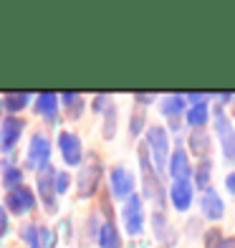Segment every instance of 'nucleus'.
<instances>
[{
	"instance_id": "1",
	"label": "nucleus",
	"mask_w": 235,
	"mask_h": 248,
	"mask_svg": "<svg viewBox=\"0 0 235 248\" xmlns=\"http://www.w3.org/2000/svg\"><path fill=\"white\" fill-rule=\"evenodd\" d=\"M139 165H142V183H144V195L149 200H154L157 205L164 202V190H162V183L157 177V170L154 165L149 162V152L147 147H139Z\"/></svg>"
},
{
	"instance_id": "2",
	"label": "nucleus",
	"mask_w": 235,
	"mask_h": 248,
	"mask_svg": "<svg viewBox=\"0 0 235 248\" xmlns=\"http://www.w3.org/2000/svg\"><path fill=\"white\" fill-rule=\"evenodd\" d=\"M147 152L152 155L154 160V170L162 172L164 165H167V152H170V137H167V132L162 127H149L147 132Z\"/></svg>"
},
{
	"instance_id": "3",
	"label": "nucleus",
	"mask_w": 235,
	"mask_h": 248,
	"mask_svg": "<svg viewBox=\"0 0 235 248\" xmlns=\"http://www.w3.org/2000/svg\"><path fill=\"white\" fill-rule=\"evenodd\" d=\"M99 185H102V165H99L96 155H88V165H84L78 172V195L91 198L96 195Z\"/></svg>"
},
{
	"instance_id": "4",
	"label": "nucleus",
	"mask_w": 235,
	"mask_h": 248,
	"mask_svg": "<svg viewBox=\"0 0 235 248\" xmlns=\"http://www.w3.org/2000/svg\"><path fill=\"white\" fill-rule=\"evenodd\" d=\"M121 218H124V228L127 233L137 235L144 228V208H142V198L139 195H129L124 202V210H121Z\"/></svg>"
},
{
	"instance_id": "5",
	"label": "nucleus",
	"mask_w": 235,
	"mask_h": 248,
	"mask_svg": "<svg viewBox=\"0 0 235 248\" xmlns=\"http://www.w3.org/2000/svg\"><path fill=\"white\" fill-rule=\"evenodd\" d=\"M215 129H218V137L222 142V155L228 160H235V129H233L230 119L225 117L222 107H215Z\"/></svg>"
},
{
	"instance_id": "6",
	"label": "nucleus",
	"mask_w": 235,
	"mask_h": 248,
	"mask_svg": "<svg viewBox=\"0 0 235 248\" xmlns=\"http://www.w3.org/2000/svg\"><path fill=\"white\" fill-rule=\"evenodd\" d=\"M5 205L10 208V213H15V216H26V213H30L36 208V195L30 193V187L18 185L13 190H8Z\"/></svg>"
},
{
	"instance_id": "7",
	"label": "nucleus",
	"mask_w": 235,
	"mask_h": 248,
	"mask_svg": "<svg viewBox=\"0 0 235 248\" xmlns=\"http://www.w3.org/2000/svg\"><path fill=\"white\" fill-rule=\"evenodd\" d=\"M56 170L51 165H46V167H41L38 170V193H41V202L46 205V210L48 213H56Z\"/></svg>"
},
{
	"instance_id": "8",
	"label": "nucleus",
	"mask_w": 235,
	"mask_h": 248,
	"mask_svg": "<svg viewBox=\"0 0 235 248\" xmlns=\"http://www.w3.org/2000/svg\"><path fill=\"white\" fill-rule=\"evenodd\" d=\"M20 235L30 248H56V233L46 225H26Z\"/></svg>"
},
{
	"instance_id": "9",
	"label": "nucleus",
	"mask_w": 235,
	"mask_h": 248,
	"mask_svg": "<svg viewBox=\"0 0 235 248\" xmlns=\"http://www.w3.org/2000/svg\"><path fill=\"white\" fill-rule=\"evenodd\" d=\"M48 157H51V142L46 140V134H33L30 150H28V165L41 170V167L48 165Z\"/></svg>"
},
{
	"instance_id": "10",
	"label": "nucleus",
	"mask_w": 235,
	"mask_h": 248,
	"mask_svg": "<svg viewBox=\"0 0 235 248\" xmlns=\"http://www.w3.org/2000/svg\"><path fill=\"white\" fill-rule=\"evenodd\" d=\"M59 150L63 155V162L66 165H78L84 157V150H81V140L71 132H61L59 134Z\"/></svg>"
},
{
	"instance_id": "11",
	"label": "nucleus",
	"mask_w": 235,
	"mask_h": 248,
	"mask_svg": "<svg viewBox=\"0 0 235 248\" xmlns=\"http://www.w3.org/2000/svg\"><path fill=\"white\" fill-rule=\"evenodd\" d=\"M20 134H23V122L18 117H8L3 124H0V150L10 152L18 144Z\"/></svg>"
},
{
	"instance_id": "12",
	"label": "nucleus",
	"mask_w": 235,
	"mask_h": 248,
	"mask_svg": "<svg viewBox=\"0 0 235 248\" xmlns=\"http://www.w3.org/2000/svg\"><path fill=\"white\" fill-rule=\"evenodd\" d=\"M134 190V177L127 167H114L111 170V193L117 198H129Z\"/></svg>"
},
{
	"instance_id": "13",
	"label": "nucleus",
	"mask_w": 235,
	"mask_h": 248,
	"mask_svg": "<svg viewBox=\"0 0 235 248\" xmlns=\"http://www.w3.org/2000/svg\"><path fill=\"white\" fill-rule=\"evenodd\" d=\"M200 210H203V216L210 218V220H220L222 213H225V205H222L220 195L215 190H205L203 198H200Z\"/></svg>"
},
{
	"instance_id": "14",
	"label": "nucleus",
	"mask_w": 235,
	"mask_h": 248,
	"mask_svg": "<svg viewBox=\"0 0 235 248\" xmlns=\"http://www.w3.org/2000/svg\"><path fill=\"white\" fill-rule=\"evenodd\" d=\"M170 198H172V205L177 210H187L192 205V185H190V180H175Z\"/></svg>"
},
{
	"instance_id": "15",
	"label": "nucleus",
	"mask_w": 235,
	"mask_h": 248,
	"mask_svg": "<svg viewBox=\"0 0 235 248\" xmlns=\"http://www.w3.org/2000/svg\"><path fill=\"white\" fill-rule=\"evenodd\" d=\"M170 172L175 180H190L192 175V167H190V160H187V152L182 147H177L170 157Z\"/></svg>"
},
{
	"instance_id": "16",
	"label": "nucleus",
	"mask_w": 235,
	"mask_h": 248,
	"mask_svg": "<svg viewBox=\"0 0 235 248\" xmlns=\"http://www.w3.org/2000/svg\"><path fill=\"white\" fill-rule=\"evenodd\" d=\"M99 248H121V235L111 220H106L99 228Z\"/></svg>"
},
{
	"instance_id": "17",
	"label": "nucleus",
	"mask_w": 235,
	"mask_h": 248,
	"mask_svg": "<svg viewBox=\"0 0 235 248\" xmlns=\"http://www.w3.org/2000/svg\"><path fill=\"white\" fill-rule=\"evenodd\" d=\"M36 111H38L41 117H46V119H53L56 111H59V96H56L53 92L38 94V99H36Z\"/></svg>"
},
{
	"instance_id": "18",
	"label": "nucleus",
	"mask_w": 235,
	"mask_h": 248,
	"mask_svg": "<svg viewBox=\"0 0 235 248\" xmlns=\"http://www.w3.org/2000/svg\"><path fill=\"white\" fill-rule=\"evenodd\" d=\"M160 107H162V114L177 117V114H182V109H185V96L182 94H170V96L162 99Z\"/></svg>"
},
{
	"instance_id": "19",
	"label": "nucleus",
	"mask_w": 235,
	"mask_h": 248,
	"mask_svg": "<svg viewBox=\"0 0 235 248\" xmlns=\"http://www.w3.org/2000/svg\"><path fill=\"white\" fill-rule=\"evenodd\" d=\"M207 117H210L207 101H205V104H195L192 109H187V124H190V127H195V129H200L203 124H207Z\"/></svg>"
},
{
	"instance_id": "20",
	"label": "nucleus",
	"mask_w": 235,
	"mask_h": 248,
	"mask_svg": "<svg viewBox=\"0 0 235 248\" xmlns=\"http://www.w3.org/2000/svg\"><path fill=\"white\" fill-rule=\"evenodd\" d=\"M28 92H10L3 96V107L8 111H20V109H26L28 107Z\"/></svg>"
},
{
	"instance_id": "21",
	"label": "nucleus",
	"mask_w": 235,
	"mask_h": 248,
	"mask_svg": "<svg viewBox=\"0 0 235 248\" xmlns=\"http://www.w3.org/2000/svg\"><path fill=\"white\" fill-rule=\"evenodd\" d=\"M190 147H192V152L195 155H200V157H207V152H210V137L205 132H200V129H195L192 134H190Z\"/></svg>"
},
{
	"instance_id": "22",
	"label": "nucleus",
	"mask_w": 235,
	"mask_h": 248,
	"mask_svg": "<svg viewBox=\"0 0 235 248\" xmlns=\"http://www.w3.org/2000/svg\"><path fill=\"white\" fill-rule=\"evenodd\" d=\"M205 248H235V238H222L220 231H210L205 235Z\"/></svg>"
},
{
	"instance_id": "23",
	"label": "nucleus",
	"mask_w": 235,
	"mask_h": 248,
	"mask_svg": "<svg viewBox=\"0 0 235 248\" xmlns=\"http://www.w3.org/2000/svg\"><path fill=\"white\" fill-rule=\"evenodd\" d=\"M3 183L10 190L18 187V185H23V172H20V167H13V165L5 162V167H3Z\"/></svg>"
},
{
	"instance_id": "24",
	"label": "nucleus",
	"mask_w": 235,
	"mask_h": 248,
	"mask_svg": "<svg viewBox=\"0 0 235 248\" xmlns=\"http://www.w3.org/2000/svg\"><path fill=\"white\" fill-rule=\"evenodd\" d=\"M59 101H63V107L69 109V114H71V117H78V111H81V96H78V94L66 92V94H61Z\"/></svg>"
},
{
	"instance_id": "25",
	"label": "nucleus",
	"mask_w": 235,
	"mask_h": 248,
	"mask_svg": "<svg viewBox=\"0 0 235 248\" xmlns=\"http://www.w3.org/2000/svg\"><path fill=\"white\" fill-rule=\"evenodd\" d=\"M210 172H212V165H210V160H203V162H200V167H197V172H195V177H197V185L203 187V190H210Z\"/></svg>"
},
{
	"instance_id": "26",
	"label": "nucleus",
	"mask_w": 235,
	"mask_h": 248,
	"mask_svg": "<svg viewBox=\"0 0 235 248\" xmlns=\"http://www.w3.org/2000/svg\"><path fill=\"white\" fill-rule=\"evenodd\" d=\"M56 193H66V190H69V183H71V177H69V172H56Z\"/></svg>"
},
{
	"instance_id": "27",
	"label": "nucleus",
	"mask_w": 235,
	"mask_h": 248,
	"mask_svg": "<svg viewBox=\"0 0 235 248\" xmlns=\"http://www.w3.org/2000/svg\"><path fill=\"white\" fill-rule=\"evenodd\" d=\"M106 137H111V134H114V107H109L106 109Z\"/></svg>"
},
{
	"instance_id": "28",
	"label": "nucleus",
	"mask_w": 235,
	"mask_h": 248,
	"mask_svg": "<svg viewBox=\"0 0 235 248\" xmlns=\"http://www.w3.org/2000/svg\"><path fill=\"white\" fill-rule=\"evenodd\" d=\"M8 225H10V223H8V213L3 210V205H0V238L8 233Z\"/></svg>"
},
{
	"instance_id": "29",
	"label": "nucleus",
	"mask_w": 235,
	"mask_h": 248,
	"mask_svg": "<svg viewBox=\"0 0 235 248\" xmlns=\"http://www.w3.org/2000/svg\"><path fill=\"white\" fill-rule=\"evenodd\" d=\"M139 132V109L134 111V117H132V134H137Z\"/></svg>"
},
{
	"instance_id": "30",
	"label": "nucleus",
	"mask_w": 235,
	"mask_h": 248,
	"mask_svg": "<svg viewBox=\"0 0 235 248\" xmlns=\"http://www.w3.org/2000/svg\"><path fill=\"white\" fill-rule=\"evenodd\" d=\"M185 99H190V101H195V104H205V94H187Z\"/></svg>"
},
{
	"instance_id": "31",
	"label": "nucleus",
	"mask_w": 235,
	"mask_h": 248,
	"mask_svg": "<svg viewBox=\"0 0 235 248\" xmlns=\"http://www.w3.org/2000/svg\"><path fill=\"white\" fill-rule=\"evenodd\" d=\"M225 185H228L230 193H235V172H230V175L225 177Z\"/></svg>"
},
{
	"instance_id": "32",
	"label": "nucleus",
	"mask_w": 235,
	"mask_h": 248,
	"mask_svg": "<svg viewBox=\"0 0 235 248\" xmlns=\"http://www.w3.org/2000/svg\"><path fill=\"white\" fill-rule=\"evenodd\" d=\"M104 101H106V96H96V99H94V109L102 111V109H104Z\"/></svg>"
},
{
	"instance_id": "33",
	"label": "nucleus",
	"mask_w": 235,
	"mask_h": 248,
	"mask_svg": "<svg viewBox=\"0 0 235 248\" xmlns=\"http://www.w3.org/2000/svg\"><path fill=\"white\" fill-rule=\"evenodd\" d=\"M152 99V94H137V101H139V104H142V101H149Z\"/></svg>"
}]
</instances>
